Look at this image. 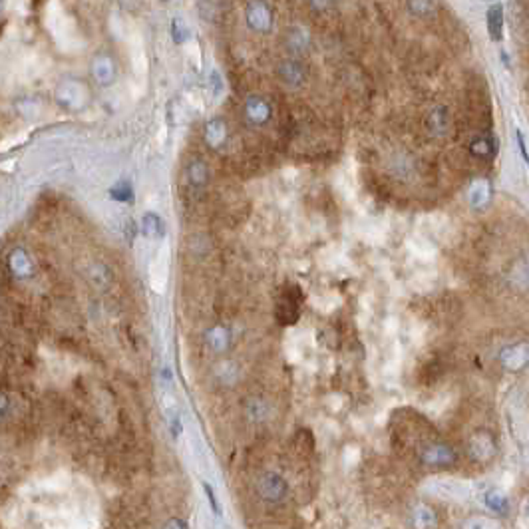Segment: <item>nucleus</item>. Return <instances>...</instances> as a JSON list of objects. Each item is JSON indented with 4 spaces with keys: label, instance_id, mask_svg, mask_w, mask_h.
Here are the masks:
<instances>
[{
    "label": "nucleus",
    "instance_id": "nucleus-13",
    "mask_svg": "<svg viewBox=\"0 0 529 529\" xmlns=\"http://www.w3.org/2000/svg\"><path fill=\"white\" fill-rule=\"evenodd\" d=\"M225 138H227V127H225V122L219 120V118L209 120L207 125H205V141H207L209 148H221Z\"/></svg>",
    "mask_w": 529,
    "mask_h": 529
},
{
    "label": "nucleus",
    "instance_id": "nucleus-9",
    "mask_svg": "<svg viewBox=\"0 0 529 529\" xmlns=\"http://www.w3.org/2000/svg\"><path fill=\"white\" fill-rule=\"evenodd\" d=\"M277 74L278 78L287 84V86H291V88H299V86L303 84V78H305V70H303V66H301L299 62H294V60H285V62H281L277 68Z\"/></svg>",
    "mask_w": 529,
    "mask_h": 529
},
{
    "label": "nucleus",
    "instance_id": "nucleus-11",
    "mask_svg": "<svg viewBox=\"0 0 529 529\" xmlns=\"http://www.w3.org/2000/svg\"><path fill=\"white\" fill-rule=\"evenodd\" d=\"M470 450H472L473 458L480 459V461H486V459H489L496 454V444H494V440H491L489 434L482 432V434H475L472 438Z\"/></svg>",
    "mask_w": 529,
    "mask_h": 529
},
{
    "label": "nucleus",
    "instance_id": "nucleus-14",
    "mask_svg": "<svg viewBox=\"0 0 529 529\" xmlns=\"http://www.w3.org/2000/svg\"><path fill=\"white\" fill-rule=\"evenodd\" d=\"M141 231L150 239H161L166 235V223L157 213H145L141 217Z\"/></svg>",
    "mask_w": 529,
    "mask_h": 529
},
{
    "label": "nucleus",
    "instance_id": "nucleus-5",
    "mask_svg": "<svg viewBox=\"0 0 529 529\" xmlns=\"http://www.w3.org/2000/svg\"><path fill=\"white\" fill-rule=\"evenodd\" d=\"M428 489L444 500H466L470 496V486L459 480H434Z\"/></svg>",
    "mask_w": 529,
    "mask_h": 529
},
{
    "label": "nucleus",
    "instance_id": "nucleus-18",
    "mask_svg": "<svg viewBox=\"0 0 529 529\" xmlns=\"http://www.w3.org/2000/svg\"><path fill=\"white\" fill-rule=\"evenodd\" d=\"M412 519H414V526L418 529H434L436 528V523H438V519H436V514H434V510L428 507V505H416V510H414V514H412Z\"/></svg>",
    "mask_w": 529,
    "mask_h": 529
},
{
    "label": "nucleus",
    "instance_id": "nucleus-29",
    "mask_svg": "<svg viewBox=\"0 0 529 529\" xmlns=\"http://www.w3.org/2000/svg\"><path fill=\"white\" fill-rule=\"evenodd\" d=\"M169 430H171V436H173V438H177V436H180V434H181V430H183V426H181L180 414L171 416V420H169Z\"/></svg>",
    "mask_w": 529,
    "mask_h": 529
},
{
    "label": "nucleus",
    "instance_id": "nucleus-25",
    "mask_svg": "<svg viewBox=\"0 0 529 529\" xmlns=\"http://www.w3.org/2000/svg\"><path fill=\"white\" fill-rule=\"evenodd\" d=\"M201 487H203V491H205V498L209 500V505H211V512H213V515H215V517H221L223 510H221V505H219V501H217V494H215L213 486H211L209 482H203Z\"/></svg>",
    "mask_w": 529,
    "mask_h": 529
},
{
    "label": "nucleus",
    "instance_id": "nucleus-23",
    "mask_svg": "<svg viewBox=\"0 0 529 529\" xmlns=\"http://www.w3.org/2000/svg\"><path fill=\"white\" fill-rule=\"evenodd\" d=\"M501 8L500 6H496V8H491L489 10V32H491V38H496V40H500L501 38Z\"/></svg>",
    "mask_w": 529,
    "mask_h": 529
},
{
    "label": "nucleus",
    "instance_id": "nucleus-10",
    "mask_svg": "<svg viewBox=\"0 0 529 529\" xmlns=\"http://www.w3.org/2000/svg\"><path fill=\"white\" fill-rule=\"evenodd\" d=\"M92 76L96 78L100 86H110L116 78V66L110 56H97L92 64Z\"/></svg>",
    "mask_w": 529,
    "mask_h": 529
},
{
    "label": "nucleus",
    "instance_id": "nucleus-12",
    "mask_svg": "<svg viewBox=\"0 0 529 529\" xmlns=\"http://www.w3.org/2000/svg\"><path fill=\"white\" fill-rule=\"evenodd\" d=\"M8 264H10V271L16 277H30V273H32V261L26 255V251L14 249L10 253V257H8Z\"/></svg>",
    "mask_w": 529,
    "mask_h": 529
},
{
    "label": "nucleus",
    "instance_id": "nucleus-17",
    "mask_svg": "<svg viewBox=\"0 0 529 529\" xmlns=\"http://www.w3.org/2000/svg\"><path fill=\"white\" fill-rule=\"evenodd\" d=\"M308 32L303 30V28H292L289 30V34H287V48L291 50L292 54H301V52H305L306 46H308Z\"/></svg>",
    "mask_w": 529,
    "mask_h": 529
},
{
    "label": "nucleus",
    "instance_id": "nucleus-31",
    "mask_svg": "<svg viewBox=\"0 0 529 529\" xmlns=\"http://www.w3.org/2000/svg\"><path fill=\"white\" fill-rule=\"evenodd\" d=\"M310 4H313L315 10L324 13V10H329V8L333 6V0H310Z\"/></svg>",
    "mask_w": 529,
    "mask_h": 529
},
{
    "label": "nucleus",
    "instance_id": "nucleus-22",
    "mask_svg": "<svg viewBox=\"0 0 529 529\" xmlns=\"http://www.w3.org/2000/svg\"><path fill=\"white\" fill-rule=\"evenodd\" d=\"M92 281L97 287H106L111 281V271L106 264H94L92 267Z\"/></svg>",
    "mask_w": 529,
    "mask_h": 529
},
{
    "label": "nucleus",
    "instance_id": "nucleus-20",
    "mask_svg": "<svg viewBox=\"0 0 529 529\" xmlns=\"http://www.w3.org/2000/svg\"><path fill=\"white\" fill-rule=\"evenodd\" d=\"M461 529H500V523L496 519L484 517V515H475V517L466 519Z\"/></svg>",
    "mask_w": 529,
    "mask_h": 529
},
{
    "label": "nucleus",
    "instance_id": "nucleus-24",
    "mask_svg": "<svg viewBox=\"0 0 529 529\" xmlns=\"http://www.w3.org/2000/svg\"><path fill=\"white\" fill-rule=\"evenodd\" d=\"M110 197L111 199H116V201H120V203H125V201H129L132 199V187H129V183H118V185H113L110 189Z\"/></svg>",
    "mask_w": 529,
    "mask_h": 529
},
{
    "label": "nucleus",
    "instance_id": "nucleus-15",
    "mask_svg": "<svg viewBox=\"0 0 529 529\" xmlns=\"http://www.w3.org/2000/svg\"><path fill=\"white\" fill-rule=\"evenodd\" d=\"M209 180V169L205 166V161L201 159H194L189 167H187V181L194 189H203L207 185Z\"/></svg>",
    "mask_w": 529,
    "mask_h": 529
},
{
    "label": "nucleus",
    "instance_id": "nucleus-6",
    "mask_svg": "<svg viewBox=\"0 0 529 529\" xmlns=\"http://www.w3.org/2000/svg\"><path fill=\"white\" fill-rule=\"evenodd\" d=\"M500 361H501V364H503L507 370H512V372H519V370H523V368L529 364V345L519 342V345L505 347L503 350H501Z\"/></svg>",
    "mask_w": 529,
    "mask_h": 529
},
{
    "label": "nucleus",
    "instance_id": "nucleus-19",
    "mask_svg": "<svg viewBox=\"0 0 529 529\" xmlns=\"http://www.w3.org/2000/svg\"><path fill=\"white\" fill-rule=\"evenodd\" d=\"M209 338V345L211 347L215 348L217 352L219 350H225V348L229 347V342H231V336H229V333H227V329H223V326H215V329H211L207 334Z\"/></svg>",
    "mask_w": 529,
    "mask_h": 529
},
{
    "label": "nucleus",
    "instance_id": "nucleus-1",
    "mask_svg": "<svg viewBox=\"0 0 529 529\" xmlns=\"http://www.w3.org/2000/svg\"><path fill=\"white\" fill-rule=\"evenodd\" d=\"M301 289L299 287H289L285 289L281 301L277 303V319L281 324H294L301 315Z\"/></svg>",
    "mask_w": 529,
    "mask_h": 529
},
{
    "label": "nucleus",
    "instance_id": "nucleus-4",
    "mask_svg": "<svg viewBox=\"0 0 529 529\" xmlns=\"http://www.w3.org/2000/svg\"><path fill=\"white\" fill-rule=\"evenodd\" d=\"M56 100L60 106L68 108V110H76V108H82L84 102H86V90L80 82L76 80H66L58 86V92H56Z\"/></svg>",
    "mask_w": 529,
    "mask_h": 529
},
{
    "label": "nucleus",
    "instance_id": "nucleus-7",
    "mask_svg": "<svg viewBox=\"0 0 529 529\" xmlns=\"http://www.w3.org/2000/svg\"><path fill=\"white\" fill-rule=\"evenodd\" d=\"M422 461L426 466H450L456 461V452L445 444H432L422 450Z\"/></svg>",
    "mask_w": 529,
    "mask_h": 529
},
{
    "label": "nucleus",
    "instance_id": "nucleus-30",
    "mask_svg": "<svg viewBox=\"0 0 529 529\" xmlns=\"http://www.w3.org/2000/svg\"><path fill=\"white\" fill-rule=\"evenodd\" d=\"M164 529H189V526H187V521L181 519V517H171L166 526H164Z\"/></svg>",
    "mask_w": 529,
    "mask_h": 529
},
{
    "label": "nucleus",
    "instance_id": "nucleus-27",
    "mask_svg": "<svg viewBox=\"0 0 529 529\" xmlns=\"http://www.w3.org/2000/svg\"><path fill=\"white\" fill-rule=\"evenodd\" d=\"M249 416L251 420H263L267 416V406L263 402H259V400H253L249 408Z\"/></svg>",
    "mask_w": 529,
    "mask_h": 529
},
{
    "label": "nucleus",
    "instance_id": "nucleus-8",
    "mask_svg": "<svg viewBox=\"0 0 529 529\" xmlns=\"http://www.w3.org/2000/svg\"><path fill=\"white\" fill-rule=\"evenodd\" d=\"M245 116L251 124L263 125L271 118V106L261 96H249L245 102Z\"/></svg>",
    "mask_w": 529,
    "mask_h": 529
},
{
    "label": "nucleus",
    "instance_id": "nucleus-16",
    "mask_svg": "<svg viewBox=\"0 0 529 529\" xmlns=\"http://www.w3.org/2000/svg\"><path fill=\"white\" fill-rule=\"evenodd\" d=\"M484 503L487 505V510H491L496 514H505L510 510V498L501 489H489L484 496Z\"/></svg>",
    "mask_w": 529,
    "mask_h": 529
},
{
    "label": "nucleus",
    "instance_id": "nucleus-28",
    "mask_svg": "<svg viewBox=\"0 0 529 529\" xmlns=\"http://www.w3.org/2000/svg\"><path fill=\"white\" fill-rule=\"evenodd\" d=\"M410 8L416 14H426L432 8V0H410Z\"/></svg>",
    "mask_w": 529,
    "mask_h": 529
},
{
    "label": "nucleus",
    "instance_id": "nucleus-2",
    "mask_svg": "<svg viewBox=\"0 0 529 529\" xmlns=\"http://www.w3.org/2000/svg\"><path fill=\"white\" fill-rule=\"evenodd\" d=\"M257 487H259V496H261L264 501H269V503H278V501L285 500L287 494H289L287 480L275 472L263 473Z\"/></svg>",
    "mask_w": 529,
    "mask_h": 529
},
{
    "label": "nucleus",
    "instance_id": "nucleus-3",
    "mask_svg": "<svg viewBox=\"0 0 529 529\" xmlns=\"http://www.w3.org/2000/svg\"><path fill=\"white\" fill-rule=\"evenodd\" d=\"M245 18H247V26L257 32H267L273 26V14L264 0H251L245 10Z\"/></svg>",
    "mask_w": 529,
    "mask_h": 529
},
{
    "label": "nucleus",
    "instance_id": "nucleus-21",
    "mask_svg": "<svg viewBox=\"0 0 529 529\" xmlns=\"http://www.w3.org/2000/svg\"><path fill=\"white\" fill-rule=\"evenodd\" d=\"M445 124H448V118H445V111L442 108L434 110L428 116V125H430L432 134H442L445 129Z\"/></svg>",
    "mask_w": 529,
    "mask_h": 529
},
{
    "label": "nucleus",
    "instance_id": "nucleus-26",
    "mask_svg": "<svg viewBox=\"0 0 529 529\" xmlns=\"http://www.w3.org/2000/svg\"><path fill=\"white\" fill-rule=\"evenodd\" d=\"M171 36H173V40L177 42V44H183V42L189 38V28L183 24V20L175 18L171 22Z\"/></svg>",
    "mask_w": 529,
    "mask_h": 529
}]
</instances>
